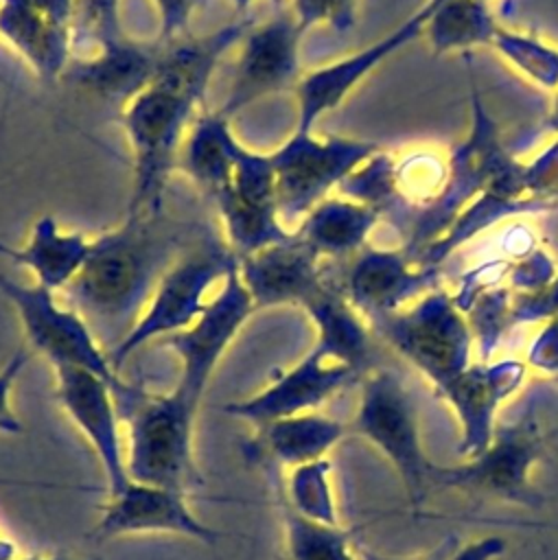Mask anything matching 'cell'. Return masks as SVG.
Returning <instances> with one entry per match:
<instances>
[{
    "mask_svg": "<svg viewBox=\"0 0 558 560\" xmlns=\"http://www.w3.org/2000/svg\"><path fill=\"white\" fill-rule=\"evenodd\" d=\"M554 381H558V374H556V376H554Z\"/></svg>",
    "mask_w": 558,
    "mask_h": 560,
    "instance_id": "cell-47",
    "label": "cell"
},
{
    "mask_svg": "<svg viewBox=\"0 0 558 560\" xmlns=\"http://www.w3.org/2000/svg\"><path fill=\"white\" fill-rule=\"evenodd\" d=\"M354 381L361 378L348 365L326 357L313 346L300 361L278 372L263 389L228 402L223 411L258 429L280 418L317 411L326 400Z\"/></svg>",
    "mask_w": 558,
    "mask_h": 560,
    "instance_id": "cell-14",
    "label": "cell"
},
{
    "mask_svg": "<svg viewBox=\"0 0 558 560\" xmlns=\"http://www.w3.org/2000/svg\"><path fill=\"white\" fill-rule=\"evenodd\" d=\"M304 33L289 7L263 24H252L241 39L230 90L219 112L232 118L263 96L293 90L302 79L300 42Z\"/></svg>",
    "mask_w": 558,
    "mask_h": 560,
    "instance_id": "cell-12",
    "label": "cell"
},
{
    "mask_svg": "<svg viewBox=\"0 0 558 560\" xmlns=\"http://www.w3.org/2000/svg\"><path fill=\"white\" fill-rule=\"evenodd\" d=\"M525 374L527 363L519 359L477 361L438 394L460 420L462 438L457 453L462 457L470 459L490 444L497 427V409L521 389Z\"/></svg>",
    "mask_w": 558,
    "mask_h": 560,
    "instance_id": "cell-19",
    "label": "cell"
},
{
    "mask_svg": "<svg viewBox=\"0 0 558 560\" xmlns=\"http://www.w3.org/2000/svg\"><path fill=\"white\" fill-rule=\"evenodd\" d=\"M348 302L368 319L396 313L440 287V267L418 262L407 247L365 245L346 267L337 284Z\"/></svg>",
    "mask_w": 558,
    "mask_h": 560,
    "instance_id": "cell-13",
    "label": "cell"
},
{
    "mask_svg": "<svg viewBox=\"0 0 558 560\" xmlns=\"http://www.w3.org/2000/svg\"><path fill=\"white\" fill-rule=\"evenodd\" d=\"M525 164V182L530 192L543 208L556 210L558 208V138H554L543 151H538Z\"/></svg>",
    "mask_w": 558,
    "mask_h": 560,
    "instance_id": "cell-37",
    "label": "cell"
},
{
    "mask_svg": "<svg viewBox=\"0 0 558 560\" xmlns=\"http://www.w3.org/2000/svg\"><path fill=\"white\" fill-rule=\"evenodd\" d=\"M236 267L239 256L223 238L204 232L193 241L164 271L133 328L109 352L114 370L118 372L142 346L188 328Z\"/></svg>",
    "mask_w": 558,
    "mask_h": 560,
    "instance_id": "cell-3",
    "label": "cell"
},
{
    "mask_svg": "<svg viewBox=\"0 0 558 560\" xmlns=\"http://www.w3.org/2000/svg\"><path fill=\"white\" fill-rule=\"evenodd\" d=\"M15 558V545L0 534V560H11Z\"/></svg>",
    "mask_w": 558,
    "mask_h": 560,
    "instance_id": "cell-45",
    "label": "cell"
},
{
    "mask_svg": "<svg viewBox=\"0 0 558 560\" xmlns=\"http://www.w3.org/2000/svg\"><path fill=\"white\" fill-rule=\"evenodd\" d=\"M381 214L344 195L322 199L304 219L293 228L295 236L324 258H352L365 245L379 225Z\"/></svg>",
    "mask_w": 558,
    "mask_h": 560,
    "instance_id": "cell-24",
    "label": "cell"
},
{
    "mask_svg": "<svg viewBox=\"0 0 558 560\" xmlns=\"http://www.w3.org/2000/svg\"><path fill=\"white\" fill-rule=\"evenodd\" d=\"M416 37H420V24L409 15L394 31L365 48L304 72L293 88L298 105L293 131H313L322 116L337 109L363 79Z\"/></svg>",
    "mask_w": 558,
    "mask_h": 560,
    "instance_id": "cell-18",
    "label": "cell"
},
{
    "mask_svg": "<svg viewBox=\"0 0 558 560\" xmlns=\"http://www.w3.org/2000/svg\"><path fill=\"white\" fill-rule=\"evenodd\" d=\"M158 11V37L160 44H171L188 33L197 0H153Z\"/></svg>",
    "mask_w": 558,
    "mask_h": 560,
    "instance_id": "cell-40",
    "label": "cell"
},
{
    "mask_svg": "<svg viewBox=\"0 0 558 560\" xmlns=\"http://www.w3.org/2000/svg\"><path fill=\"white\" fill-rule=\"evenodd\" d=\"M295 512L319 521L337 525V508L330 488V464L328 459H317L289 470L287 490L282 497Z\"/></svg>",
    "mask_w": 558,
    "mask_h": 560,
    "instance_id": "cell-32",
    "label": "cell"
},
{
    "mask_svg": "<svg viewBox=\"0 0 558 560\" xmlns=\"http://www.w3.org/2000/svg\"><path fill=\"white\" fill-rule=\"evenodd\" d=\"M26 363H28V352L18 350L0 368V433H7V435H13V433L22 431V422H20V418L13 411V405H11V394H13L15 381L22 374V370L26 368Z\"/></svg>",
    "mask_w": 558,
    "mask_h": 560,
    "instance_id": "cell-41",
    "label": "cell"
},
{
    "mask_svg": "<svg viewBox=\"0 0 558 560\" xmlns=\"http://www.w3.org/2000/svg\"><path fill=\"white\" fill-rule=\"evenodd\" d=\"M543 127H545L547 133L558 138V88H556V92L551 96V105H549V112H547V116L543 120Z\"/></svg>",
    "mask_w": 558,
    "mask_h": 560,
    "instance_id": "cell-43",
    "label": "cell"
},
{
    "mask_svg": "<svg viewBox=\"0 0 558 560\" xmlns=\"http://www.w3.org/2000/svg\"><path fill=\"white\" fill-rule=\"evenodd\" d=\"M254 313L256 306L236 267L225 276L206 311L188 328L160 339L179 357L182 370L173 389L190 402L201 405L219 361Z\"/></svg>",
    "mask_w": 558,
    "mask_h": 560,
    "instance_id": "cell-11",
    "label": "cell"
},
{
    "mask_svg": "<svg viewBox=\"0 0 558 560\" xmlns=\"http://www.w3.org/2000/svg\"><path fill=\"white\" fill-rule=\"evenodd\" d=\"M160 50L158 42L147 44L125 35L96 44V52L90 59H72L63 77L101 98H120L125 105L153 81Z\"/></svg>",
    "mask_w": 558,
    "mask_h": 560,
    "instance_id": "cell-21",
    "label": "cell"
},
{
    "mask_svg": "<svg viewBox=\"0 0 558 560\" xmlns=\"http://www.w3.org/2000/svg\"><path fill=\"white\" fill-rule=\"evenodd\" d=\"M230 188L241 199L254 203H276V168L271 153L254 151L239 140L234 149V173Z\"/></svg>",
    "mask_w": 558,
    "mask_h": 560,
    "instance_id": "cell-33",
    "label": "cell"
},
{
    "mask_svg": "<svg viewBox=\"0 0 558 560\" xmlns=\"http://www.w3.org/2000/svg\"><path fill=\"white\" fill-rule=\"evenodd\" d=\"M289 11L304 35L315 26H328L341 35L354 28L359 0H289Z\"/></svg>",
    "mask_w": 558,
    "mask_h": 560,
    "instance_id": "cell-34",
    "label": "cell"
},
{
    "mask_svg": "<svg viewBox=\"0 0 558 560\" xmlns=\"http://www.w3.org/2000/svg\"><path fill=\"white\" fill-rule=\"evenodd\" d=\"M201 234L160 208L127 212L123 223L92 238L90 256L66 295L107 354L133 328L164 271Z\"/></svg>",
    "mask_w": 558,
    "mask_h": 560,
    "instance_id": "cell-1",
    "label": "cell"
},
{
    "mask_svg": "<svg viewBox=\"0 0 558 560\" xmlns=\"http://www.w3.org/2000/svg\"><path fill=\"white\" fill-rule=\"evenodd\" d=\"M381 147L350 136H317L291 131L271 151L276 168V203L284 225H298L322 199L337 192L339 184L372 158Z\"/></svg>",
    "mask_w": 558,
    "mask_h": 560,
    "instance_id": "cell-10",
    "label": "cell"
},
{
    "mask_svg": "<svg viewBox=\"0 0 558 560\" xmlns=\"http://www.w3.org/2000/svg\"><path fill=\"white\" fill-rule=\"evenodd\" d=\"M11 560H90V558H70V556H28V558H11Z\"/></svg>",
    "mask_w": 558,
    "mask_h": 560,
    "instance_id": "cell-46",
    "label": "cell"
},
{
    "mask_svg": "<svg viewBox=\"0 0 558 560\" xmlns=\"http://www.w3.org/2000/svg\"><path fill=\"white\" fill-rule=\"evenodd\" d=\"M545 451V435L530 398L516 416L495 427L490 444L475 457L457 466H435L431 490L453 488L486 494L525 508H540L543 494L532 486V466Z\"/></svg>",
    "mask_w": 558,
    "mask_h": 560,
    "instance_id": "cell-6",
    "label": "cell"
},
{
    "mask_svg": "<svg viewBox=\"0 0 558 560\" xmlns=\"http://www.w3.org/2000/svg\"><path fill=\"white\" fill-rule=\"evenodd\" d=\"M558 276V265L543 247H530L508 260L503 284L512 293H534Z\"/></svg>",
    "mask_w": 558,
    "mask_h": 560,
    "instance_id": "cell-35",
    "label": "cell"
},
{
    "mask_svg": "<svg viewBox=\"0 0 558 560\" xmlns=\"http://www.w3.org/2000/svg\"><path fill=\"white\" fill-rule=\"evenodd\" d=\"M470 125L464 138L449 149V173L440 197L414 221L405 247L411 256L438 241L457 214L479 197L486 186L516 155L508 149L503 133L470 81Z\"/></svg>",
    "mask_w": 558,
    "mask_h": 560,
    "instance_id": "cell-7",
    "label": "cell"
},
{
    "mask_svg": "<svg viewBox=\"0 0 558 560\" xmlns=\"http://www.w3.org/2000/svg\"><path fill=\"white\" fill-rule=\"evenodd\" d=\"M228 2L236 9V13H245V11H247L256 0H228ZM269 2L274 4V9H276V11L287 9V7H284V4H287V0H269Z\"/></svg>",
    "mask_w": 558,
    "mask_h": 560,
    "instance_id": "cell-44",
    "label": "cell"
},
{
    "mask_svg": "<svg viewBox=\"0 0 558 560\" xmlns=\"http://www.w3.org/2000/svg\"><path fill=\"white\" fill-rule=\"evenodd\" d=\"M212 206L223 228V241L239 258L287 241L293 234L282 223L276 203H254L228 188L214 197Z\"/></svg>",
    "mask_w": 558,
    "mask_h": 560,
    "instance_id": "cell-28",
    "label": "cell"
},
{
    "mask_svg": "<svg viewBox=\"0 0 558 560\" xmlns=\"http://www.w3.org/2000/svg\"><path fill=\"white\" fill-rule=\"evenodd\" d=\"M346 431V424L317 411L280 418L256 429L252 457L291 470L302 464L326 459L328 451L339 444Z\"/></svg>",
    "mask_w": 558,
    "mask_h": 560,
    "instance_id": "cell-25",
    "label": "cell"
},
{
    "mask_svg": "<svg viewBox=\"0 0 558 560\" xmlns=\"http://www.w3.org/2000/svg\"><path fill=\"white\" fill-rule=\"evenodd\" d=\"M359 383V407L350 429L387 457L407 488L411 508H420L431 490L435 464L422 451L416 405L392 370H370Z\"/></svg>",
    "mask_w": 558,
    "mask_h": 560,
    "instance_id": "cell-9",
    "label": "cell"
},
{
    "mask_svg": "<svg viewBox=\"0 0 558 560\" xmlns=\"http://www.w3.org/2000/svg\"><path fill=\"white\" fill-rule=\"evenodd\" d=\"M280 516L287 560H357L350 542L352 534L339 523L313 521L295 512L284 499H280Z\"/></svg>",
    "mask_w": 558,
    "mask_h": 560,
    "instance_id": "cell-29",
    "label": "cell"
},
{
    "mask_svg": "<svg viewBox=\"0 0 558 560\" xmlns=\"http://www.w3.org/2000/svg\"><path fill=\"white\" fill-rule=\"evenodd\" d=\"M457 306L466 315L479 361H490L503 335L512 328V291L505 284H492Z\"/></svg>",
    "mask_w": 558,
    "mask_h": 560,
    "instance_id": "cell-31",
    "label": "cell"
},
{
    "mask_svg": "<svg viewBox=\"0 0 558 560\" xmlns=\"http://www.w3.org/2000/svg\"><path fill=\"white\" fill-rule=\"evenodd\" d=\"M77 35H88L94 44L125 37L120 24V0H77Z\"/></svg>",
    "mask_w": 558,
    "mask_h": 560,
    "instance_id": "cell-36",
    "label": "cell"
},
{
    "mask_svg": "<svg viewBox=\"0 0 558 560\" xmlns=\"http://www.w3.org/2000/svg\"><path fill=\"white\" fill-rule=\"evenodd\" d=\"M236 144L230 118L219 109L199 112L186 133L177 166L210 203L232 186Z\"/></svg>",
    "mask_w": 558,
    "mask_h": 560,
    "instance_id": "cell-26",
    "label": "cell"
},
{
    "mask_svg": "<svg viewBox=\"0 0 558 560\" xmlns=\"http://www.w3.org/2000/svg\"><path fill=\"white\" fill-rule=\"evenodd\" d=\"M53 370L57 400L98 457L107 492L114 494L123 490L129 483V475L116 409L118 389L103 376L83 368Z\"/></svg>",
    "mask_w": 558,
    "mask_h": 560,
    "instance_id": "cell-16",
    "label": "cell"
},
{
    "mask_svg": "<svg viewBox=\"0 0 558 560\" xmlns=\"http://www.w3.org/2000/svg\"><path fill=\"white\" fill-rule=\"evenodd\" d=\"M92 249V238L83 232H66L50 214L39 217L28 234V241L20 247L0 243V256L26 267L35 284L50 291H66L79 276Z\"/></svg>",
    "mask_w": 558,
    "mask_h": 560,
    "instance_id": "cell-23",
    "label": "cell"
},
{
    "mask_svg": "<svg viewBox=\"0 0 558 560\" xmlns=\"http://www.w3.org/2000/svg\"><path fill=\"white\" fill-rule=\"evenodd\" d=\"M315 328V348L348 365L359 378L374 370V332L337 282H326L304 306Z\"/></svg>",
    "mask_w": 558,
    "mask_h": 560,
    "instance_id": "cell-22",
    "label": "cell"
},
{
    "mask_svg": "<svg viewBox=\"0 0 558 560\" xmlns=\"http://www.w3.org/2000/svg\"><path fill=\"white\" fill-rule=\"evenodd\" d=\"M455 545V540H453ZM451 538L433 553L429 556H420V558H390V556H381L374 551H361L363 560H492L497 556H501L505 551V540L499 536H488L481 540H475L462 549H457L455 553L451 551Z\"/></svg>",
    "mask_w": 558,
    "mask_h": 560,
    "instance_id": "cell-39",
    "label": "cell"
},
{
    "mask_svg": "<svg viewBox=\"0 0 558 560\" xmlns=\"http://www.w3.org/2000/svg\"><path fill=\"white\" fill-rule=\"evenodd\" d=\"M558 317V276L534 293H512V326L545 324Z\"/></svg>",
    "mask_w": 558,
    "mask_h": 560,
    "instance_id": "cell-38",
    "label": "cell"
},
{
    "mask_svg": "<svg viewBox=\"0 0 558 560\" xmlns=\"http://www.w3.org/2000/svg\"><path fill=\"white\" fill-rule=\"evenodd\" d=\"M77 15V0H0V37L42 83H55L72 61Z\"/></svg>",
    "mask_w": 558,
    "mask_h": 560,
    "instance_id": "cell-15",
    "label": "cell"
},
{
    "mask_svg": "<svg viewBox=\"0 0 558 560\" xmlns=\"http://www.w3.org/2000/svg\"><path fill=\"white\" fill-rule=\"evenodd\" d=\"M495 52L514 68L525 81L540 90L558 88V46L525 31L499 26L490 44Z\"/></svg>",
    "mask_w": 558,
    "mask_h": 560,
    "instance_id": "cell-30",
    "label": "cell"
},
{
    "mask_svg": "<svg viewBox=\"0 0 558 560\" xmlns=\"http://www.w3.org/2000/svg\"><path fill=\"white\" fill-rule=\"evenodd\" d=\"M138 534H173L204 545H217L221 538L190 510L186 492L129 479L123 490L109 494V501L101 505L94 538L112 540Z\"/></svg>",
    "mask_w": 558,
    "mask_h": 560,
    "instance_id": "cell-17",
    "label": "cell"
},
{
    "mask_svg": "<svg viewBox=\"0 0 558 560\" xmlns=\"http://www.w3.org/2000/svg\"><path fill=\"white\" fill-rule=\"evenodd\" d=\"M411 18L420 24V37L431 55L438 57L490 46L501 26L490 0H425Z\"/></svg>",
    "mask_w": 558,
    "mask_h": 560,
    "instance_id": "cell-27",
    "label": "cell"
},
{
    "mask_svg": "<svg viewBox=\"0 0 558 560\" xmlns=\"http://www.w3.org/2000/svg\"><path fill=\"white\" fill-rule=\"evenodd\" d=\"M374 337L396 350L438 396L473 361V332L451 291L435 287L405 308L368 322Z\"/></svg>",
    "mask_w": 558,
    "mask_h": 560,
    "instance_id": "cell-4",
    "label": "cell"
},
{
    "mask_svg": "<svg viewBox=\"0 0 558 560\" xmlns=\"http://www.w3.org/2000/svg\"><path fill=\"white\" fill-rule=\"evenodd\" d=\"M525 363L551 378L558 374V317L543 324L527 348Z\"/></svg>",
    "mask_w": 558,
    "mask_h": 560,
    "instance_id": "cell-42",
    "label": "cell"
},
{
    "mask_svg": "<svg viewBox=\"0 0 558 560\" xmlns=\"http://www.w3.org/2000/svg\"><path fill=\"white\" fill-rule=\"evenodd\" d=\"M204 98L162 79L142 88L123 105V129L133 158V186L127 212L164 208L173 168Z\"/></svg>",
    "mask_w": 558,
    "mask_h": 560,
    "instance_id": "cell-2",
    "label": "cell"
},
{
    "mask_svg": "<svg viewBox=\"0 0 558 560\" xmlns=\"http://www.w3.org/2000/svg\"><path fill=\"white\" fill-rule=\"evenodd\" d=\"M199 405L179 392L131 400L127 427V475L131 481L190 492L201 486L195 462V420Z\"/></svg>",
    "mask_w": 558,
    "mask_h": 560,
    "instance_id": "cell-5",
    "label": "cell"
},
{
    "mask_svg": "<svg viewBox=\"0 0 558 560\" xmlns=\"http://www.w3.org/2000/svg\"><path fill=\"white\" fill-rule=\"evenodd\" d=\"M0 293L13 306L28 346L46 357L53 368H83L109 381L118 389V396L129 400L138 396V389L118 378L92 326L79 311L61 304L55 291L0 276Z\"/></svg>",
    "mask_w": 558,
    "mask_h": 560,
    "instance_id": "cell-8",
    "label": "cell"
},
{
    "mask_svg": "<svg viewBox=\"0 0 558 560\" xmlns=\"http://www.w3.org/2000/svg\"><path fill=\"white\" fill-rule=\"evenodd\" d=\"M239 276L256 311L287 304L302 308L328 282L324 260L295 232L239 258Z\"/></svg>",
    "mask_w": 558,
    "mask_h": 560,
    "instance_id": "cell-20",
    "label": "cell"
}]
</instances>
